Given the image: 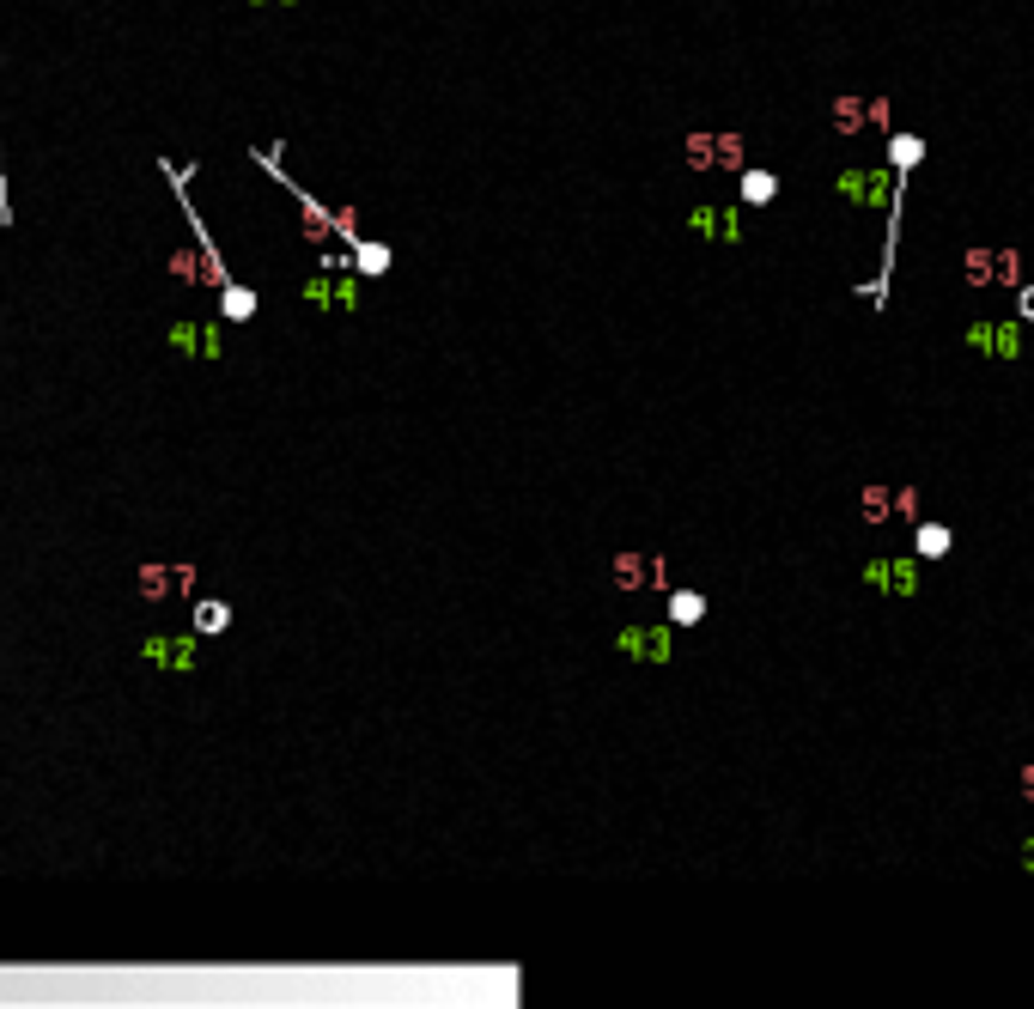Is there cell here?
<instances>
[{
  "label": "cell",
  "mask_w": 1034,
  "mask_h": 1009,
  "mask_svg": "<svg viewBox=\"0 0 1034 1009\" xmlns=\"http://www.w3.org/2000/svg\"><path fill=\"white\" fill-rule=\"evenodd\" d=\"M165 177H171V189H177V201H183V213H189V231H195V250H201V268H207V286L219 292V304H226V317L232 323H250L256 317V292H244L238 280H232V268L219 262V250H213V231H207V219H201V207L189 201V177H183V165H159Z\"/></svg>",
  "instance_id": "obj_1"
},
{
  "label": "cell",
  "mask_w": 1034,
  "mask_h": 1009,
  "mask_svg": "<svg viewBox=\"0 0 1034 1009\" xmlns=\"http://www.w3.org/2000/svg\"><path fill=\"white\" fill-rule=\"evenodd\" d=\"M146 663H159L171 675H189L201 663V633H189V639H146Z\"/></svg>",
  "instance_id": "obj_7"
},
{
  "label": "cell",
  "mask_w": 1034,
  "mask_h": 1009,
  "mask_svg": "<svg viewBox=\"0 0 1034 1009\" xmlns=\"http://www.w3.org/2000/svg\"><path fill=\"white\" fill-rule=\"evenodd\" d=\"M895 183H901V177H895L889 165H876V171H840L834 189H840L846 201H858V207H895Z\"/></svg>",
  "instance_id": "obj_4"
},
{
  "label": "cell",
  "mask_w": 1034,
  "mask_h": 1009,
  "mask_svg": "<svg viewBox=\"0 0 1034 1009\" xmlns=\"http://www.w3.org/2000/svg\"><path fill=\"white\" fill-rule=\"evenodd\" d=\"M962 347L980 353V359H1022V323L1016 317L1010 323H968Z\"/></svg>",
  "instance_id": "obj_5"
},
{
  "label": "cell",
  "mask_w": 1034,
  "mask_h": 1009,
  "mask_svg": "<svg viewBox=\"0 0 1034 1009\" xmlns=\"http://www.w3.org/2000/svg\"><path fill=\"white\" fill-rule=\"evenodd\" d=\"M353 298H359V280L353 274H317V280H305V304H317V310H353Z\"/></svg>",
  "instance_id": "obj_8"
},
{
  "label": "cell",
  "mask_w": 1034,
  "mask_h": 1009,
  "mask_svg": "<svg viewBox=\"0 0 1034 1009\" xmlns=\"http://www.w3.org/2000/svg\"><path fill=\"white\" fill-rule=\"evenodd\" d=\"M226 627H232V602H213V596H207V602H195V633H201V639L226 633Z\"/></svg>",
  "instance_id": "obj_15"
},
{
  "label": "cell",
  "mask_w": 1034,
  "mask_h": 1009,
  "mask_svg": "<svg viewBox=\"0 0 1034 1009\" xmlns=\"http://www.w3.org/2000/svg\"><path fill=\"white\" fill-rule=\"evenodd\" d=\"M919 159H925V140H919V134H889V171H895V177H907Z\"/></svg>",
  "instance_id": "obj_13"
},
{
  "label": "cell",
  "mask_w": 1034,
  "mask_h": 1009,
  "mask_svg": "<svg viewBox=\"0 0 1034 1009\" xmlns=\"http://www.w3.org/2000/svg\"><path fill=\"white\" fill-rule=\"evenodd\" d=\"M347 262H353L359 280H378V274H390L396 250H390V244H372V238H353V244H347Z\"/></svg>",
  "instance_id": "obj_10"
},
{
  "label": "cell",
  "mask_w": 1034,
  "mask_h": 1009,
  "mask_svg": "<svg viewBox=\"0 0 1034 1009\" xmlns=\"http://www.w3.org/2000/svg\"><path fill=\"white\" fill-rule=\"evenodd\" d=\"M171 347H177V353H195V359H201V353L219 359V329H213V323H177V329H171Z\"/></svg>",
  "instance_id": "obj_11"
},
{
  "label": "cell",
  "mask_w": 1034,
  "mask_h": 1009,
  "mask_svg": "<svg viewBox=\"0 0 1034 1009\" xmlns=\"http://www.w3.org/2000/svg\"><path fill=\"white\" fill-rule=\"evenodd\" d=\"M1016 317L1034 323V286H1016Z\"/></svg>",
  "instance_id": "obj_24"
},
{
  "label": "cell",
  "mask_w": 1034,
  "mask_h": 1009,
  "mask_svg": "<svg viewBox=\"0 0 1034 1009\" xmlns=\"http://www.w3.org/2000/svg\"><path fill=\"white\" fill-rule=\"evenodd\" d=\"M1022 864H1028V870H1034V839H1028V845H1022Z\"/></svg>",
  "instance_id": "obj_27"
},
{
  "label": "cell",
  "mask_w": 1034,
  "mask_h": 1009,
  "mask_svg": "<svg viewBox=\"0 0 1034 1009\" xmlns=\"http://www.w3.org/2000/svg\"><path fill=\"white\" fill-rule=\"evenodd\" d=\"M645 578H651V566H639L633 554H621V560H615V584H621V590H633V584H645Z\"/></svg>",
  "instance_id": "obj_22"
},
{
  "label": "cell",
  "mask_w": 1034,
  "mask_h": 1009,
  "mask_svg": "<svg viewBox=\"0 0 1034 1009\" xmlns=\"http://www.w3.org/2000/svg\"><path fill=\"white\" fill-rule=\"evenodd\" d=\"M955 548V529L949 523H919V535H913V554L919 560H943Z\"/></svg>",
  "instance_id": "obj_12"
},
{
  "label": "cell",
  "mask_w": 1034,
  "mask_h": 1009,
  "mask_svg": "<svg viewBox=\"0 0 1034 1009\" xmlns=\"http://www.w3.org/2000/svg\"><path fill=\"white\" fill-rule=\"evenodd\" d=\"M706 620V596L700 590H676L670 596V627H700Z\"/></svg>",
  "instance_id": "obj_16"
},
{
  "label": "cell",
  "mask_w": 1034,
  "mask_h": 1009,
  "mask_svg": "<svg viewBox=\"0 0 1034 1009\" xmlns=\"http://www.w3.org/2000/svg\"><path fill=\"white\" fill-rule=\"evenodd\" d=\"M688 225L700 231V238H724V244H743V219H736V207H694Z\"/></svg>",
  "instance_id": "obj_9"
},
{
  "label": "cell",
  "mask_w": 1034,
  "mask_h": 1009,
  "mask_svg": "<svg viewBox=\"0 0 1034 1009\" xmlns=\"http://www.w3.org/2000/svg\"><path fill=\"white\" fill-rule=\"evenodd\" d=\"M864 590H876V596H895V602H907V596H919V554H876V560H864Z\"/></svg>",
  "instance_id": "obj_3"
},
{
  "label": "cell",
  "mask_w": 1034,
  "mask_h": 1009,
  "mask_svg": "<svg viewBox=\"0 0 1034 1009\" xmlns=\"http://www.w3.org/2000/svg\"><path fill=\"white\" fill-rule=\"evenodd\" d=\"M889 499H895V517H907V523H919V493H913V487H895Z\"/></svg>",
  "instance_id": "obj_23"
},
{
  "label": "cell",
  "mask_w": 1034,
  "mask_h": 1009,
  "mask_svg": "<svg viewBox=\"0 0 1034 1009\" xmlns=\"http://www.w3.org/2000/svg\"><path fill=\"white\" fill-rule=\"evenodd\" d=\"M858 128H870L864 122V104L858 98H834V134H858Z\"/></svg>",
  "instance_id": "obj_20"
},
{
  "label": "cell",
  "mask_w": 1034,
  "mask_h": 1009,
  "mask_svg": "<svg viewBox=\"0 0 1034 1009\" xmlns=\"http://www.w3.org/2000/svg\"><path fill=\"white\" fill-rule=\"evenodd\" d=\"M992 286H1010V292L1022 286V256H1016V250H998V268H992Z\"/></svg>",
  "instance_id": "obj_21"
},
{
  "label": "cell",
  "mask_w": 1034,
  "mask_h": 1009,
  "mask_svg": "<svg viewBox=\"0 0 1034 1009\" xmlns=\"http://www.w3.org/2000/svg\"><path fill=\"white\" fill-rule=\"evenodd\" d=\"M1016 785H1022V797H1028V803H1034V760H1028V766H1022V779H1016Z\"/></svg>",
  "instance_id": "obj_25"
},
{
  "label": "cell",
  "mask_w": 1034,
  "mask_h": 1009,
  "mask_svg": "<svg viewBox=\"0 0 1034 1009\" xmlns=\"http://www.w3.org/2000/svg\"><path fill=\"white\" fill-rule=\"evenodd\" d=\"M992 268H998V250H962V286H992Z\"/></svg>",
  "instance_id": "obj_14"
},
{
  "label": "cell",
  "mask_w": 1034,
  "mask_h": 1009,
  "mask_svg": "<svg viewBox=\"0 0 1034 1009\" xmlns=\"http://www.w3.org/2000/svg\"><path fill=\"white\" fill-rule=\"evenodd\" d=\"M858 517H864V523H889V517H895L889 487H864V493H858Z\"/></svg>",
  "instance_id": "obj_18"
},
{
  "label": "cell",
  "mask_w": 1034,
  "mask_h": 1009,
  "mask_svg": "<svg viewBox=\"0 0 1034 1009\" xmlns=\"http://www.w3.org/2000/svg\"><path fill=\"white\" fill-rule=\"evenodd\" d=\"M256 7H299V0H256Z\"/></svg>",
  "instance_id": "obj_26"
},
{
  "label": "cell",
  "mask_w": 1034,
  "mask_h": 1009,
  "mask_svg": "<svg viewBox=\"0 0 1034 1009\" xmlns=\"http://www.w3.org/2000/svg\"><path fill=\"white\" fill-rule=\"evenodd\" d=\"M250 159H256V165H262V171H268L274 183H286V189H292V201H299V213H305V231H311L317 244H323V238H341V244H353V238H359V225H353V213H329V207H323L317 195H305L299 183L286 177V165H280V152H274V146H256Z\"/></svg>",
  "instance_id": "obj_2"
},
{
  "label": "cell",
  "mask_w": 1034,
  "mask_h": 1009,
  "mask_svg": "<svg viewBox=\"0 0 1034 1009\" xmlns=\"http://www.w3.org/2000/svg\"><path fill=\"white\" fill-rule=\"evenodd\" d=\"M670 645H676L670 627H621V651H627L633 663H670V657H676Z\"/></svg>",
  "instance_id": "obj_6"
},
{
  "label": "cell",
  "mask_w": 1034,
  "mask_h": 1009,
  "mask_svg": "<svg viewBox=\"0 0 1034 1009\" xmlns=\"http://www.w3.org/2000/svg\"><path fill=\"white\" fill-rule=\"evenodd\" d=\"M688 171H718V134H688Z\"/></svg>",
  "instance_id": "obj_19"
},
{
  "label": "cell",
  "mask_w": 1034,
  "mask_h": 1009,
  "mask_svg": "<svg viewBox=\"0 0 1034 1009\" xmlns=\"http://www.w3.org/2000/svg\"><path fill=\"white\" fill-rule=\"evenodd\" d=\"M736 189H743V207H767L779 195V177L773 171H743V183H736Z\"/></svg>",
  "instance_id": "obj_17"
}]
</instances>
